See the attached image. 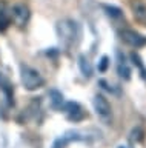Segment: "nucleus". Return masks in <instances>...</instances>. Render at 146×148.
<instances>
[{"mask_svg":"<svg viewBox=\"0 0 146 148\" xmlns=\"http://www.w3.org/2000/svg\"><path fill=\"white\" fill-rule=\"evenodd\" d=\"M22 83H23V86L26 90L34 91L43 86L45 79L42 77V74L37 69H34L31 66H22Z\"/></svg>","mask_w":146,"mask_h":148,"instance_id":"f257e3e1","label":"nucleus"},{"mask_svg":"<svg viewBox=\"0 0 146 148\" xmlns=\"http://www.w3.org/2000/svg\"><path fill=\"white\" fill-rule=\"evenodd\" d=\"M120 37L125 43L134 46V48H140V46L146 45V37H143L137 31H132V29H122Z\"/></svg>","mask_w":146,"mask_h":148,"instance_id":"f03ea898","label":"nucleus"},{"mask_svg":"<svg viewBox=\"0 0 146 148\" xmlns=\"http://www.w3.org/2000/svg\"><path fill=\"white\" fill-rule=\"evenodd\" d=\"M94 110L98 117H102L103 120H109V117H111V105L102 94H97L94 97Z\"/></svg>","mask_w":146,"mask_h":148,"instance_id":"7ed1b4c3","label":"nucleus"},{"mask_svg":"<svg viewBox=\"0 0 146 148\" xmlns=\"http://www.w3.org/2000/svg\"><path fill=\"white\" fill-rule=\"evenodd\" d=\"M63 110H65L68 119L74 120V122H79V120H81L85 117V111L81 110V106L79 103H75V102H68V103H65Z\"/></svg>","mask_w":146,"mask_h":148,"instance_id":"20e7f679","label":"nucleus"},{"mask_svg":"<svg viewBox=\"0 0 146 148\" xmlns=\"http://www.w3.org/2000/svg\"><path fill=\"white\" fill-rule=\"evenodd\" d=\"M11 17L14 18V22L19 26H23L29 18V11L26 6H23V5H16V6L11 9Z\"/></svg>","mask_w":146,"mask_h":148,"instance_id":"39448f33","label":"nucleus"},{"mask_svg":"<svg viewBox=\"0 0 146 148\" xmlns=\"http://www.w3.org/2000/svg\"><path fill=\"white\" fill-rule=\"evenodd\" d=\"M74 29H75V23L65 20L58 23V31L60 36L63 37V40H74Z\"/></svg>","mask_w":146,"mask_h":148,"instance_id":"423d86ee","label":"nucleus"},{"mask_svg":"<svg viewBox=\"0 0 146 148\" xmlns=\"http://www.w3.org/2000/svg\"><path fill=\"white\" fill-rule=\"evenodd\" d=\"M131 8H132V12H134V17L137 20L146 23V3L141 2V0H134Z\"/></svg>","mask_w":146,"mask_h":148,"instance_id":"0eeeda50","label":"nucleus"},{"mask_svg":"<svg viewBox=\"0 0 146 148\" xmlns=\"http://www.w3.org/2000/svg\"><path fill=\"white\" fill-rule=\"evenodd\" d=\"M11 23V12H8L6 5L0 2V31H5Z\"/></svg>","mask_w":146,"mask_h":148,"instance_id":"6e6552de","label":"nucleus"},{"mask_svg":"<svg viewBox=\"0 0 146 148\" xmlns=\"http://www.w3.org/2000/svg\"><path fill=\"white\" fill-rule=\"evenodd\" d=\"M80 69H81V73H83V76L86 77H89L91 74H92V66H91V63L88 62V59L85 57V56H80Z\"/></svg>","mask_w":146,"mask_h":148,"instance_id":"1a4fd4ad","label":"nucleus"},{"mask_svg":"<svg viewBox=\"0 0 146 148\" xmlns=\"http://www.w3.org/2000/svg\"><path fill=\"white\" fill-rule=\"evenodd\" d=\"M49 97H51V102H52V105L56 106V108H60V106L63 105V96L58 91L52 90L51 92H49Z\"/></svg>","mask_w":146,"mask_h":148,"instance_id":"9d476101","label":"nucleus"},{"mask_svg":"<svg viewBox=\"0 0 146 148\" xmlns=\"http://www.w3.org/2000/svg\"><path fill=\"white\" fill-rule=\"evenodd\" d=\"M117 71H118V76H120L122 79H125V80H128V79L131 77V69H129V66H128L125 62H120V63H118Z\"/></svg>","mask_w":146,"mask_h":148,"instance_id":"9b49d317","label":"nucleus"},{"mask_svg":"<svg viewBox=\"0 0 146 148\" xmlns=\"http://www.w3.org/2000/svg\"><path fill=\"white\" fill-rule=\"evenodd\" d=\"M108 57H102V62H100V65H98V69L100 71H106V68H108Z\"/></svg>","mask_w":146,"mask_h":148,"instance_id":"f8f14e48","label":"nucleus"},{"mask_svg":"<svg viewBox=\"0 0 146 148\" xmlns=\"http://www.w3.org/2000/svg\"><path fill=\"white\" fill-rule=\"evenodd\" d=\"M118 148H126V147H118Z\"/></svg>","mask_w":146,"mask_h":148,"instance_id":"ddd939ff","label":"nucleus"}]
</instances>
